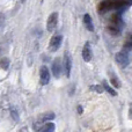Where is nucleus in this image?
<instances>
[{
  "instance_id": "nucleus-12",
  "label": "nucleus",
  "mask_w": 132,
  "mask_h": 132,
  "mask_svg": "<svg viewBox=\"0 0 132 132\" xmlns=\"http://www.w3.org/2000/svg\"><path fill=\"white\" fill-rule=\"evenodd\" d=\"M108 31L112 35H117L119 32V24H116V23L110 22L109 26H108Z\"/></svg>"
},
{
  "instance_id": "nucleus-14",
  "label": "nucleus",
  "mask_w": 132,
  "mask_h": 132,
  "mask_svg": "<svg viewBox=\"0 0 132 132\" xmlns=\"http://www.w3.org/2000/svg\"><path fill=\"white\" fill-rule=\"evenodd\" d=\"M102 85H103V87H104V89L110 94V95H112V96H117L116 90H115V89H112L111 87H110L109 85L107 84V81H103V82H102Z\"/></svg>"
},
{
  "instance_id": "nucleus-15",
  "label": "nucleus",
  "mask_w": 132,
  "mask_h": 132,
  "mask_svg": "<svg viewBox=\"0 0 132 132\" xmlns=\"http://www.w3.org/2000/svg\"><path fill=\"white\" fill-rule=\"evenodd\" d=\"M110 82H111V85L115 87V88H121V84H119L118 79H117V77L115 74L111 75V78H110Z\"/></svg>"
},
{
  "instance_id": "nucleus-4",
  "label": "nucleus",
  "mask_w": 132,
  "mask_h": 132,
  "mask_svg": "<svg viewBox=\"0 0 132 132\" xmlns=\"http://www.w3.org/2000/svg\"><path fill=\"white\" fill-rule=\"evenodd\" d=\"M62 42H63L62 35H56V36H53L50 41V50L51 51H57L58 49L60 48V45H62Z\"/></svg>"
},
{
  "instance_id": "nucleus-16",
  "label": "nucleus",
  "mask_w": 132,
  "mask_h": 132,
  "mask_svg": "<svg viewBox=\"0 0 132 132\" xmlns=\"http://www.w3.org/2000/svg\"><path fill=\"white\" fill-rule=\"evenodd\" d=\"M9 66V59L8 58H2L1 60V67L4 68V70H7Z\"/></svg>"
},
{
  "instance_id": "nucleus-19",
  "label": "nucleus",
  "mask_w": 132,
  "mask_h": 132,
  "mask_svg": "<svg viewBox=\"0 0 132 132\" xmlns=\"http://www.w3.org/2000/svg\"><path fill=\"white\" fill-rule=\"evenodd\" d=\"M129 117H130V118H132V105L130 107V110H129Z\"/></svg>"
},
{
  "instance_id": "nucleus-8",
  "label": "nucleus",
  "mask_w": 132,
  "mask_h": 132,
  "mask_svg": "<svg viewBox=\"0 0 132 132\" xmlns=\"http://www.w3.org/2000/svg\"><path fill=\"white\" fill-rule=\"evenodd\" d=\"M52 73L56 78L60 77V73H62V66H60V60L59 58H56L52 63Z\"/></svg>"
},
{
  "instance_id": "nucleus-2",
  "label": "nucleus",
  "mask_w": 132,
  "mask_h": 132,
  "mask_svg": "<svg viewBox=\"0 0 132 132\" xmlns=\"http://www.w3.org/2000/svg\"><path fill=\"white\" fill-rule=\"evenodd\" d=\"M58 23V13L57 12H53L51 13V15L49 16L48 22H46V29L49 32H53V30L56 29Z\"/></svg>"
},
{
  "instance_id": "nucleus-10",
  "label": "nucleus",
  "mask_w": 132,
  "mask_h": 132,
  "mask_svg": "<svg viewBox=\"0 0 132 132\" xmlns=\"http://www.w3.org/2000/svg\"><path fill=\"white\" fill-rule=\"evenodd\" d=\"M132 0H116V4H115V8L119 9V8H124V7L131 5Z\"/></svg>"
},
{
  "instance_id": "nucleus-21",
  "label": "nucleus",
  "mask_w": 132,
  "mask_h": 132,
  "mask_svg": "<svg viewBox=\"0 0 132 132\" xmlns=\"http://www.w3.org/2000/svg\"><path fill=\"white\" fill-rule=\"evenodd\" d=\"M42 1H43V0H42Z\"/></svg>"
},
{
  "instance_id": "nucleus-7",
  "label": "nucleus",
  "mask_w": 132,
  "mask_h": 132,
  "mask_svg": "<svg viewBox=\"0 0 132 132\" xmlns=\"http://www.w3.org/2000/svg\"><path fill=\"white\" fill-rule=\"evenodd\" d=\"M82 58H84L85 62H90L92 59V49H90V44L87 42L84 45V49H82Z\"/></svg>"
},
{
  "instance_id": "nucleus-13",
  "label": "nucleus",
  "mask_w": 132,
  "mask_h": 132,
  "mask_svg": "<svg viewBox=\"0 0 132 132\" xmlns=\"http://www.w3.org/2000/svg\"><path fill=\"white\" fill-rule=\"evenodd\" d=\"M53 118H55V114H53V112H48V114H44L43 116H42L39 123H46L48 121H51V119H53Z\"/></svg>"
},
{
  "instance_id": "nucleus-1",
  "label": "nucleus",
  "mask_w": 132,
  "mask_h": 132,
  "mask_svg": "<svg viewBox=\"0 0 132 132\" xmlns=\"http://www.w3.org/2000/svg\"><path fill=\"white\" fill-rule=\"evenodd\" d=\"M116 62L122 68H125L126 66L129 65V63H130V57H129L128 51L126 50L119 51V52L116 55Z\"/></svg>"
},
{
  "instance_id": "nucleus-11",
  "label": "nucleus",
  "mask_w": 132,
  "mask_h": 132,
  "mask_svg": "<svg viewBox=\"0 0 132 132\" xmlns=\"http://www.w3.org/2000/svg\"><path fill=\"white\" fill-rule=\"evenodd\" d=\"M38 131H42V132H52V131H55V124H53V123H44L43 126L38 129Z\"/></svg>"
},
{
  "instance_id": "nucleus-5",
  "label": "nucleus",
  "mask_w": 132,
  "mask_h": 132,
  "mask_svg": "<svg viewBox=\"0 0 132 132\" xmlns=\"http://www.w3.org/2000/svg\"><path fill=\"white\" fill-rule=\"evenodd\" d=\"M115 4H116V0H104V1L100 2L98 11L103 13V12H107L111 8H115Z\"/></svg>"
},
{
  "instance_id": "nucleus-18",
  "label": "nucleus",
  "mask_w": 132,
  "mask_h": 132,
  "mask_svg": "<svg viewBox=\"0 0 132 132\" xmlns=\"http://www.w3.org/2000/svg\"><path fill=\"white\" fill-rule=\"evenodd\" d=\"M90 89L92 90H96V92H98V93H102L103 92V89H104V87H102V86H97V85H95V86H92L90 87Z\"/></svg>"
},
{
  "instance_id": "nucleus-6",
  "label": "nucleus",
  "mask_w": 132,
  "mask_h": 132,
  "mask_svg": "<svg viewBox=\"0 0 132 132\" xmlns=\"http://www.w3.org/2000/svg\"><path fill=\"white\" fill-rule=\"evenodd\" d=\"M64 66H65L66 77L70 78L71 70H72V58H71V56H70V53H68V52L64 53Z\"/></svg>"
},
{
  "instance_id": "nucleus-17",
  "label": "nucleus",
  "mask_w": 132,
  "mask_h": 132,
  "mask_svg": "<svg viewBox=\"0 0 132 132\" xmlns=\"http://www.w3.org/2000/svg\"><path fill=\"white\" fill-rule=\"evenodd\" d=\"M9 110H11V115H12V117H13V119L14 121H18L19 117H18V112L15 111V109H14L13 107H11L9 108Z\"/></svg>"
},
{
  "instance_id": "nucleus-3",
  "label": "nucleus",
  "mask_w": 132,
  "mask_h": 132,
  "mask_svg": "<svg viewBox=\"0 0 132 132\" xmlns=\"http://www.w3.org/2000/svg\"><path fill=\"white\" fill-rule=\"evenodd\" d=\"M39 82H41V85H43V86H45V85L49 84V81H50V71H49V68L46 67V66H42L41 67V72H39Z\"/></svg>"
},
{
  "instance_id": "nucleus-20",
  "label": "nucleus",
  "mask_w": 132,
  "mask_h": 132,
  "mask_svg": "<svg viewBox=\"0 0 132 132\" xmlns=\"http://www.w3.org/2000/svg\"><path fill=\"white\" fill-rule=\"evenodd\" d=\"M78 111H79V114H81V112H82V109H81V107H79V108H78Z\"/></svg>"
},
{
  "instance_id": "nucleus-9",
  "label": "nucleus",
  "mask_w": 132,
  "mask_h": 132,
  "mask_svg": "<svg viewBox=\"0 0 132 132\" xmlns=\"http://www.w3.org/2000/svg\"><path fill=\"white\" fill-rule=\"evenodd\" d=\"M84 23H85V26H86V28H87V30H88V31H90V32L94 31L93 20H92V18H90V15H89V14H85V15H84Z\"/></svg>"
}]
</instances>
